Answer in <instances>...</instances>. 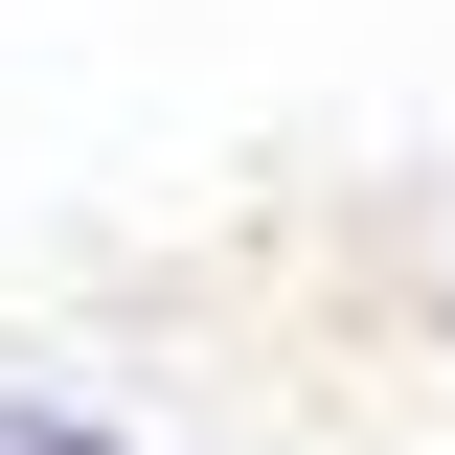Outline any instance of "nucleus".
<instances>
[{
  "label": "nucleus",
  "instance_id": "nucleus-1",
  "mask_svg": "<svg viewBox=\"0 0 455 455\" xmlns=\"http://www.w3.org/2000/svg\"><path fill=\"white\" fill-rule=\"evenodd\" d=\"M0 455H137V433H92V410H46V387H0Z\"/></svg>",
  "mask_w": 455,
  "mask_h": 455
}]
</instances>
